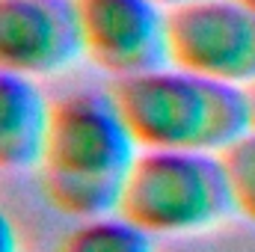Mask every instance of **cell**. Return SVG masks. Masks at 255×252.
<instances>
[{"mask_svg":"<svg viewBox=\"0 0 255 252\" xmlns=\"http://www.w3.org/2000/svg\"><path fill=\"white\" fill-rule=\"evenodd\" d=\"M110 95L136 148L223 154L253 130L244 86L208 80L169 63L113 80Z\"/></svg>","mask_w":255,"mask_h":252,"instance_id":"1","label":"cell"},{"mask_svg":"<svg viewBox=\"0 0 255 252\" xmlns=\"http://www.w3.org/2000/svg\"><path fill=\"white\" fill-rule=\"evenodd\" d=\"M128 223L151 238L193 235L232 214L220 154L184 148H139L119 184Z\"/></svg>","mask_w":255,"mask_h":252,"instance_id":"2","label":"cell"},{"mask_svg":"<svg viewBox=\"0 0 255 252\" xmlns=\"http://www.w3.org/2000/svg\"><path fill=\"white\" fill-rule=\"evenodd\" d=\"M136 142L107 89H74L51 101L39 175L122 181Z\"/></svg>","mask_w":255,"mask_h":252,"instance_id":"3","label":"cell"},{"mask_svg":"<svg viewBox=\"0 0 255 252\" xmlns=\"http://www.w3.org/2000/svg\"><path fill=\"white\" fill-rule=\"evenodd\" d=\"M166 63L250 89L255 83V9L238 0H193L169 9Z\"/></svg>","mask_w":255,"mask_h":252,"instance_id":"4","label":"cell"},{"mask_svg":"<svg viewBox=\"0 0 255 252\" xmlns=\"http://www.w3.org/2000/svg\"><path fill=\"white\" fill-rule=\"evenodd\" d=\"M80 51L113 80L166 63V9L154 0H71Z\"/></svg>","mask_w":255,"mask_h":252,"instance_id":"5","label":"cell"},{"mask_svg":"<svg viewBox=\"0 0 255 252\" xmlns=\"http://www.w3.org/2000/svg\"><path fill=\"white\" fill-rule=\"evenodd\" d=\"M83 57L71 0H0V68L51 77Z\"/></svg>","mask_w":255,"mask_h":252,"instance_id":"6","label":"cell"},{"mask_svg":"<svg viewBox=\"0 0 255 252\" xmlns=\"http://www.w3.org/2000/svg\"><path fill=\"white\" fill-rule=\"evenodd\" d=\"M51 101L33 77L0 68V172H18L42 163Z\"/></svg>","mask_w":255,"mask_h":252,"instance_id":"7","label":"cell"},{"mask_svg":"<svg viewBox=\"0 0 255 252\" xmlns=\"http://www.w3.org/2000/svg\"><path fill=\"white\" fill-rule=\"evenodd\" d=\"M57 252H154V238L128 223L122 214H104L74 223Z\"/></svg>","mask_w":255,"mask_h":252,"instance_id":"8","label":"cell"},{"mask_svg":"<svg viewBox=\"0 0 255 252\" xmlns=\"http://www.w3.org/2000/svg\"><path fill=\"white\" fill-rule=\"evenodd\" d=\"M220 160L226 169L232 211L255 226V130L244 133L238 142H232L220 154Z\"/></svg>","mask_w":255,"mask_h":252,"instance_id":"9","label":"cell"},{"mask_svg":"<svg viewBox=\"0 0 255 252\" xmlns=\"http://www.w3.org/2000/svg\"><path fill=\"white\" fill-rule=\"evenodd\" d=\"M0 252H18V232L3 211H0Z\"/></svg>","mask_w":255,"mask_h":252,"instance_id":"10","label":"cell"},{"mask_svg":"<svg viewBox=\"0 0 255 252\" xmlns=\"http://www.w3.org/2000/svg\"><path fill=\"white\" fill-rule=\"evenodd\" d=\"M154 3H157L160 9H166V12H169V9H175V6H184V3H193V0H154Z\"/></svg>","mask_w":255,"mask_h":252,"instance_id":"11","label":"cell"},{"mask_svg":"<svg viewBox=\"0 0 255 252\" xmlns=\"http://www.w3.org/2000/svg\"><path fill=\"white\" fill-rule=\"evenodd\" d=\"M250 92V113H253V130H255V83L247 89Z\"/></svg>","mask_w":255,"mask_h":252,"instance_id":"12","label":"cell"},{"mask_svg":"<svg viewBox=\"0 0 255 252\" xmlns=\"http://www.w3.org/2000/svg\"><path fill=\"white\" fill-rule=\"evenodd\" d=\"M238 3H244V6H250V9H255V0H238Z\"/></svg>","mask_w":255,"mask_h":252,"instance_id":"13","label":"cell"}]
</instances>
